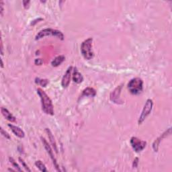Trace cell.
I'll return each mask as SVG.
<instances>
[{
    "label": "cell",
    "mask_w": 172,
    "mask_h": 172,
    "mask_svg": "<svg viewBox=\"0 0 172 172\" xmlns=\"http://www.w3.org/2000/svg\"><path fill=\"white\" fill-rule=\"evenodd\" d=\"M37 94L41 98V106L42 111L46 114L53 116L54 115V107L52 100L49 97L45 91H43L41 88L37 89Z\"/></svg>",
    "instance_id": "6da1fadb"
},
{
    "label": "cell",
    "mask_w": 172,
    "mask_h": 172,
    "mask_svg": "<svg viewBox=\"0 0 172 172\" xmlns=\"http://www.w3.org/2000/svg\"><path fill=\"white\" fill-rule=\"evenodd\" d=\"M92 38H88L82 43L81 53L83 58L86 60H91L94 56L92 50Z\"/></svg>",
    "instance_id": "7a4b0ae2"
},
{
    "label": "cell",
    "mask_w": 172,
    "mask_h": 172,
    "mask_svg": "<svg viewBox=\"0 0 172 172\" xmlns=\"http://www.w3.org/2000/svg\"><path fill=\"white\" fill-rule=\"evenodd\" d=\"M127 87L131 94L138 95L143 90V81L138 78H133L128 83Z\"/></svg>",
    "instance_id": "3957f363"
},
{
    "label": "cell",
    "mask_w": 172,
    "mask_h": 172,
    "mask_svg": "<svg viewBox=\"0 0 172 172\" xmlns=\"http://www.w3.org/2000/svg\"><path fill=\"white\" fill-rule=\"evenodd\" d=\"M46 36H54L58 39L63 41L64 40V34L61 31L57 30H54L52 28H45L40 31L37 34H36L35 40L41 39L42 38H45Z\"/></svg>",
    "instance_id": "277c9868"
},
{
    "label": "cell",
    "mask_w": 172,
    "mask_h": 172,
    "mask_svg": "<svg viewBox=\"0 0 172 172\" xmlns=\"http://www.w3.org/2000/svg\"><path fill=\"white\" fill-rule=\"evenodd\" d=\"M153 100H151V99H148L145 102L143 109H142L141 116L138 120V123L139 125L143 122L145 120V119L147 118V117L151 114V112L153 110Z\"/></svg>",
    "instance_id": "5b68a950"
},
{
    "label": "cell",
    "mask_w": 172,
    "mask_h": 172,
    "mask_svg": "<svg viewBox=\"0 0 172 172\" xmlns=\"http://www.w3.org/2000/svg\"><path fill=\"white\" fill-rule=\"evenodd\" d=\"M130 143L134 151L137 153L142 151L147 146V142L142 141L136 137H133L130 138Z\"/></svg>",
    "instance_id": "8992f818"
},
{
    "label": "cell",
    "mask_w": 172,
    "mask_h": 172,
    "mask_svg": "<svg viewBox=\"0 0 172 172\" xmlns=\"http://www.w3.org/2000/svg\"><path fill=\"white\" fill-rule=\"evenodd\" d=\"M41 141L42 142V145L44 146V147H45V149H46L47 153H48L49 155L50 156L51 160L53 161V163L54 164V167H55V169L57 170V171H61V170L59 169V166H58L55 157H54V155L53 149H51L50 145L49 144V142H47L45 138H43V137H41Z\"/></svg>",
    "instance_id": "52a82bcc"
},
{
    "label": "cell",
    "mask_w": 172,
    "mask_h": 172,
    "mask_svg": "<svg viewBox=\"0 0 172 172\" xmlns=\"http://www.w3.org/2000/svg\"><path fill=\"white\" fill-rule=\"evenodd\" d=\"M122 88V85L118 86L110 94V100L116 104H122V101L120 99V94H121Z\"/></svg>",
    "instance_id": "ba28073f"
},
{
    "label": "cell",
    "mask_w": 172,
    "mask_h": 172,
    "mask_svg": "<svg viewBox=\"0 0 172 172\" xmlns=\"http://www.w3.org/2000/svg\"><path fill=\"white\" fill-rule=\"evenodd\" d=\"M72 69H73V67L72 66H70V67L67 69V70L66 71L65 74L63 77V78H62L61 86L63 88H67V87H68V86H69V83H70L71 82Z\"/></svg>",
    "instance_id": "9c48e42d"
},
{
    "label": "cell",
    "mask_w": 172,
    "mask_h": 172,
    "mask_svg": "<svg viewBox=\"0 0 172 172\" xmlns=\"http://www.w3.org/2000/svg\"><path fill=\"white\" fill-rule=\"evenodd\" d=\"M171 133V128H170L169 129L167 130L166 131H165L164 133L162 135H161L160 137H159L154 142H153V150H154L155 152H157V151H158L159 146L160 145L161 141H162L163 139V138H166L168 136H170Z\"/></svg>",
    "instance_id": "30bf717a"
},
{
    "label": "cell",
    "mask_w": 172,
    "mask_h": 172,
    "mask_svg": "<svg viewBox=\"0 0 172 172\" xmlns=\"http://www.w3.org/2000/svg\"><path fill=\"white\" fill-rule=\"evenodd\" d=\"M8 126L10 128V129L12 130L13 133L18 137L22 138L25 137V133H24V130L22 129H20V127L14 125V124H8Z\"/></svg>",
    "instance_id": "8fae6325"
},
{
    "label": "cell",
    "mask_w": 172,
    "mask_h": 172,
    "mask_svg": "<svg viewBox=\"0 0 172 172\" xmlns=\"http://www.w3.org/2000/svg\"><path fill=\"white\" fill-rule=\"evenodd\" d=\"M1 112H2V115L3 116V117H4L6 120H8V121H10L11 122H16V117L14 116L7 108H6L4 107H2Z\"/></svg>",
    "instance_id": "7c38bea8"
},
{
    "label": "cell",
    "mask_w": 172,
    "mask_h": 172,
    "mask_svg": "<svg viewBox=\"0 0 172 172\" xmlns=\"http://www.w3.org/2000/svg\"><path fill=\"white\" fill-rule=\"evenodd\" d=\"M45 132L46 133L47 135H48V137L49 138V141L51 145L54 149V151L56 152V153H58V149H57V143L55 139H54V137L53 136V133H51V131L49 130V129H45Z\"/></svg>",
    "instance_id": "4fadbf2b"
},
{
    "label": "cell",
    "mask_w": 172,
    "mask_h": 172,
    "mask_svg": "<svg viewBox=\"0 0 172 172\" xmlns=\"http://www.w3.org/2000/svg\"><path fill=\"white\" fill-rule=\"evenodd\" d=\"M73 81L76 83H81L83 81V77L81 73H79L77 68H75L73 73Z\"/></svg>",
    "instance_id": "5bb4252c"
},
{
    "label": "cell",
    "mask_w": 172,
    "mask_h": 172,
    "mask_svg": "<svg viewBox=\"0 0 172 172\" xmlns=\"http://www.w3.org/2000/svg\"><path fill=\"white\" fill-rule=\"evenodd\" d=\"M65 60V57L64 55H59L57 56L51 62V65L53 67H57L58 66H59Z\"/></svg>",
    "instance_id": "9a60e30c"
},
{
    "label": "cell",
    "mask_w": 172,
    "mask_h": 172,
    "mask_svg": "<svg viewBox=\"0 0 172 172\" xmlns=\"http://www.w3.org/2000/svg\"><path fill=\"white\" fill-rule=\"evenodd\" d=\"M96 95V91L92 87H87L83 91L82 96L94 97Z\"/></svg>",
    "instance_id": "2e32d148"
},
{
    "label": "cell",
    "mask_w": 172,
    "mask_h": 172,
    "mask_svg": "<svg viewBox=\"0 0 172 172\" xmlns=\"http://www.w3.org/2000/svg\"><path fill=\"white\" fill-rule=\"evenodd\" d=\"M35 166L38 168L40 171H41L42 172H46L47 171H48L46 169L45 165L44 164L41 160L36 161V162H35Z\"/></svg>",
    "instance_id": "e0dca14e"
},
{
    "label": "cell",
    "mask_w": 172,
    "mask_h": 172,
    "mask_svg": "<svg viewBox=\"0 0 172 172\" xmlns=\"http://www.w3.org/2000/svg\"><path fill=\"white\" fill-rule=\"evenodd\" d=\"M35 83L36 84H38V85H40V86H41L42 87H45L47 85H48V83H49V82L48 79H40V78H36L35 79Z\"/></svg>",
    "instance_id": "ac0fdd59"
},
{
    "label": "cell",
    "mask_w": 172,
    "mask_h": 172,
    "mask_svg": "<svg viewBox=\"0 0 172 172\" xmlns=\"http://www.w3.org/2000/svg\"><path fill=\"white\" fill-rule=\"evenodd\" d=\"M9 160H10V162L11 163V164L12 165V166L14 167V168H16V171H22V170L21 169V167L19 166V165H18L16 162L15 160H14L12 157H9Z\"/></svg>",
    "instance_id": "d6986e66"
},
{
    "label": "cell",
    "mask_w": 172,
    "mask_h": 172,
    "mask_svg": "<svg viewBox=\"0 0 172 172\" xmlns=\"http://www.w3.org/2000/svg\"><path fill=\"white\" fill-rule=\"evenodd\" d=\"M19 161H20V163L22 164V166L24 169L26 170V171H29V172H30L31 171V170H30V168L28 167V165L26 163V162H24V159H22L21 157H19Z\"/></svg>",
    "instance_id": "ffe728a7"
},
{
    "label": "cell",
    "mask_w": 172,
    "mask_h": 172,
    "mask_svg": "<svg viewBox=\"0 0 172 172\" xmlns=\"http://www.w3.org/2000/svg\"><path fill=\"white\" fill-rule=\"evenodd\" d=\"M1 133L3 137H4L6 138H7V139H10V138H11L10 134L8 133H7L6 131L3 130V128H1Z\"/></svg>",
    "instance_id": "44dd1931"
},
{
    "label": "cell",
    "mask_w": 172,
    "mask_h": 172,
    "mask_svg": "<svg viewBox=\"0 0 172 172\" xmlns=\"http://www.w3.org/2000/svg\"><path fill=\"white\" fill-rule=\"evenodd\" d=\"M3 5H4V3H3V1L0 2V12H1V16L3 17V11H4V9H3Z\"/></svg>",
    "instance_id": "7402d4cb"
},
{
    "label": "cell",
    "mask_w": 172,
    "mask_h": 172,
    "mask_svg": "<svg viewBox=\"0 0 172 172\" xmlns=\"http://www.w3.org/2000/svg\"><path fill=\"white\" fill-rule=\"evenodd\" d=\"M30 1H23V6H24V8L27 10L29 8V7H30Z\"/></svg>",
    "instance_id": "603a6c76"
},
{
    "label": "cell",
    "mask_w": 172,
    "mask_h": 172,
    "mask_svg": "<svg viewBox=\"0 0 172 172\" xmlns=\"http://www.w3.org/2000/svg\"><path fill=\"white\" fill-rule=\"evenodd\" d=\"M43 63V61L41 59V58H37V59H36L34 61V63L36 65H41Z\"/></svg>",
    "instance_id": "cb8c5ba5"
},
{
    "label": "cell",
    "mask_w": 172,
    "mask_h": 172,
    "mask_svg": "<svg viewBox=\"0 0 172 172\" xmlns=\"http://www.w3.org/2000/svg\"><path fill=\"white\" fill-rule=\"evenodd\" d=\"M138 157H136V158L134 159L133 163V167H137L138 166Z\"/></svg>",
    "instance_id": "d4e9b609"
},
{
    "label": "cell",
    "mask_w": 172,
    "mask_h": 172,
    "mask_svg": "<svg viewBox=\"0 0 172 172\" xmlns=\"http://www.w3.org/2000/svg\"><path fill=\"white\" fill-rule=\"evenodd\" d=\"M3 42H2V39H1V54L2 55L3 54Z\"/></svg>",
    "instance_id": "484cf974"
},
{
    "label": "cell",
    "mask_w": 172,
    "mask_h": 172,
    "mask_svg": "<svg viewBox=\"0 0 172 172\" xmlns=\"http://www.w3.org/2000/svg\"><path fill=\"white\" fill-rule=\"evenodd\" d=\"M1 63H2V65H1V67H2V68H3V61H2V58H1Z\"/></svg>",
    "instance_id": "4316f807"
}]
</instances>
